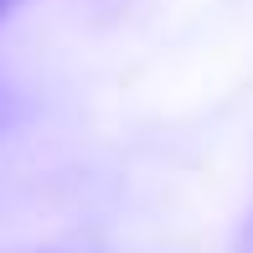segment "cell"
I'll return each mask as SVG.
<instances>
[{
  "instance_id": "obj_2",
  "label": "cell",
  "mask_w": 253,
  "mask_h": 253,
  "mask_svg": "<svg viewBox=\"0 0 253 253\" xmlns=\"http://www.w3.org/2000/svg\"><path fill=\"white\" fill-rule=\"evenodd\" d=\"M5 10H10V0H0V16H5Z\"/></svg>"
},
{
  "instance_id": "obj_1",
  "label": "cell",
  "mask_w": 253,
  "mask_h": 253,
  "mask_svg": "<svg viewBox=\"0 0 253 253\" xmlns=\"http://www.w3.org/2000/svg\"><path fill=\"white\" fill-rule=\"evenodd\" d=\"M238 253H253V222L243 227V238H238Z\"/></svg>"
}]
</instances>
